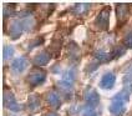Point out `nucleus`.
I'll return each instance as SVG.
<instances>
[{
	"label": "nucleus",
	"instance_id": "obj_19",
	"mask_svg": "<svg viewBox=\"0 0 132 116\" xmlns=\"http://www.w3.org/2000/svg\"><path fill=\"white\" fill-rule=\"evenodd\" d=\"M47 116H57V115H56V114H54V112H51V114H49Z\"/></svg>",
	"mask_w": 132,
	"mask_h": 116
},
{
	"label": "nucleus",
	"instance_id": "obj_8",
	"mask_svg": "<svg viewBox=\"0 0 132 116\" xmlns=\"http://www.w3.org/2000/svg\"><path fill=\"white\" fill-rule=\"evenodd\" d=\"M116 13H117V19L120 20V22H125V20L128 16V10H130V6L127 4H118L116 6Z\"/></svg>",
	"mask_w": 132,
	"mask_h": 116
},
{
	"label": "nucleus",
	"instance_id": "obj_6",
	"mask_svg": "<svg viewBox=\"0 0 132 116\" xmlns=\"http://www.w3.org/2000/svg\"><path fill=\"white\" fill-rule=\"evenodd\" d=\"M85 100H86V102L90 106H96L98 104L100 97H98V94L96 92L94 89H86V91H85Z\"/></svg>",
	"mask_w": 132,
	"mask_h": 116
},
{
	"label": "nucleus",
	"instance_id": "obj_5",
	"mask_svg": "<svg viewBox=\"0 0 132 116\" xmlns=\"http://www.w3.org/2000/svg\"><path fill=\"white\" fill-rule=\"evenodd\" d=\"M115 81H116V76H115V74L113 73H106L102 78H101L100 86L102 87V89L109 90V89H112V87H113Z\"/></svg>",
	"mask_w": 132,
	"mask_h": 116
},
{
	"label": "nucleus",
	"instance_id": "obj_17",
	"mask_svg": "<svg viewBox=\"0 0 132 116\" xmlns=\"http://www.w3.org/2000/svg\"><path fill=\"white\" fill-rule=\"evenodd\" d=\"M13 54H14V49L11 46H5V49H4V58L5 59L10 58Z\"/></svg>",
	"mask_w": 132,
	"mask_h": 116
},
{
	"label": "nucleus",
	"instance_id": "obj_3",
	"mask_svg": "<svg viewBox=\"0 0 132 116\" xmlns=\"http://www.w3.org/2000/svg\"><path fill=\"white\" fill-rule=\"evenodd\" d=\"M45 78H46V74H45V71L40 70V69H32V70L30 71L29 76H28V81H29L30 85L36 86V85L41 84V82L44 81Z\"/></svg>",
	"mask_w": 132,
	"mask_h": 116
},
{
	"label": "nucleus",
	"instance_id": "obj_15",
	"mask_svg": "<svg viewBox=\"0 0 132 116\" xmlns=\"http://www.w3.org/2000/svg\"><path fill=\"white\" fill-rule=\"evenodd\" d=\"M88 9H90V5L88 4H77V5H75V9H73V11H75V14H85L86 11H88Z\"/></svg>",
	"mask_w": 132,
	"mask_h": 116
},
{
	"label": "nucleus",
	"instance_id": "obj_9",
	"mask_svg": "<svg viewBox=\"0 0 132 116\" xmlns=\"http://www.w3.org/2000/svg\"><path fill=\"white\" fill-rule=\"evenodd\" d=\"M28 66V61L25 58H19L16 59L15 61H13V65H11V69L14 70L15 73H22Z\"/></svg>",
	"mask_w": 132,
	"mask_h": 116
},
{
	"label": "nucleus",
	"instance_id": "obj_14",
	"mask_svg": "<svg viewBox=\"0 0 132 116\" xmlns=\"http://www.w3.org/2000/svg\"><path fill=\"white\" fill-rule=\"evenodd\" d=\"M72 81H73V73L72 71H70V73H67L65 75V76H64V79L61 80V82H60V84H61V85H62V86H71V85H72Z\"/></svg>",
	"mask_w": 132,
	"mask_h": 116
},
{
	"label": "nucleus",
	"instance_id": "obj_7",
	"mask_svg": "<svg viewBox=\"0 0 132 116\" xmlns=\"http://www.w3.org/2000/svg\"><path fill=\"white\" fill-rule=\"evenodd\" d=\"M22 31V24L19 20H14L9 26V34L11 35L13 39H16L18 36H20Z\"/></svg>",
	"mask_w": 132,
	"mask_h": 116
},
{
	"label": "nucleus",
	"instance_id": "obj_11",
	"mask_svg": "<svg viewBox=\"0 0 132 116\" xmlns=\"http://www.w3.org/2000/svg\"><path fill=\"white\" fill-rule=\"evenodd\" d=\"M47 102L51 105L52 107H57V106H60V97H59V95L56 94L55 91H51L50 94L47 95Z\"/></svg>",
	"mask_w": 132,
	"mask_h": 116
},
{
	"label": "nucleus",
	"instance_id": "obj_2",
	"mask_svg": "<svg viewBox=\"0 0 132 116\" xmlns=\"http://www.w3.org/2000/svg\"><path fill=\"white\" fill-rule=\"evenodd\" d=\"M109 19H110V7H103L96 18V26L100 30H106L109 28Z\"/></svg>",
	"mask_w": 132,
	"mask_h": 116
},
{
	"label": "nucleus",
	"instance_id": "obj_18",
	"mask_svg": "<svg viewBox=\"0 0 132 116\" xmlns=\"http://www.w3.org/2000/svg\"><path fill=\"white\" fill-rule=\"evenodd\" d=\"M84 116H96L95 111H92V110H85L84 111Z\"/></svg>",
	"mask_w": 132,
	"mask_h": 116
},
{
	"label": "nucleus",
	"instance_id": "obj_12",
	"mask_svg": "<svg viewBox=\"0 0 132 116\" xmlns=\"http://www.w3.org/2000/svg\"><path fill=\"white\" fill-rule=\"evenodd\" d=\"M95 56H96V59H97L98 61H101V63H107V61H110L111 59H113L112 55L107 54V52H103V51H97V52H95Z\"/></svg>",
	"mask_w": 132,
	"mask_h": 116
},
{
	"label": "nucleus",
	"instance_id": "obj_10",
	"mask_svg": "<svg viewBox=\"0 0 132 116\" xmlns=\"http://www.w3.org/2000/svg\"><path fill=\"white\" fill-rule=\"evenodd\" d=\"M49 60H50V54H49L47 51H43V52H40L39 55L35 56L34 63H35L36 65H45V64H47Z\"/></svg>",
	"mask_w": 132,
	"mask_h": 116
},
{
	"label": "nucleus",
	"instance_id": "obj_4",
	"mask_svg": "<svg viewBox=\"0 0 132 116\" xmlns=\"http://www.w3.org/2000/svg\"><path fill=\"white\" fill-rule=\"evenodd\" d=\"M4 104H5V106H6L7 109L11 110V111H19V110L21 109V106L15 100L14 95L11 94V92H9V91L4 92Z\"/></svg>",
	"mask_w": 132,
	"mask_h": 116
},
{
	"label": "nucleus",
	"instance_id": "obj_13",
	"mask_svg": "<svg viewBox=\"0 0 132 116\" xmlns=\"http://www.w3.org/2000/svg\"><path fill=\"white\" fill-rule=\"evenodd\" d=\"M39 106H40V99L37 97L36 95L30 96L29 97V109L32 110V111H35L36 109H39Z\"/></svg>",
	"mask_w": 132,
	"mask_h": 116
},
{
	"label": "nucleus",
	"instance_id": "obj_16",
	"mask_svg": "<svg viewBox=\"0 0 132 116\" xmlns=\"http://www.w3.org/2000/svg\"><path fill=\"white\" fill-rule=\"evenodd\" d=\"M123 44H125L127 48L132 49V31L127 33L125 35V37H123Z\"/></svg>",
	"mask_w": 132,
	"mask_h": 116
},
{
	"label": "nucleus",
	"instance_id": "obj_1",
	"mask_svg": "<svg viewBox=\"0 0 132 116\" xmlns=\"http://www.w3.org/2000/svg\"><path fill=\"white\" fill-rule=\"evenodd\" d=\"M130 94L127 90H122L118 92L110 104V112L115 116H121L126 110V102L128 101Z\"/></svg>",
	"mask_w": 132,
	"mask_h": 116
}]
</instances>
